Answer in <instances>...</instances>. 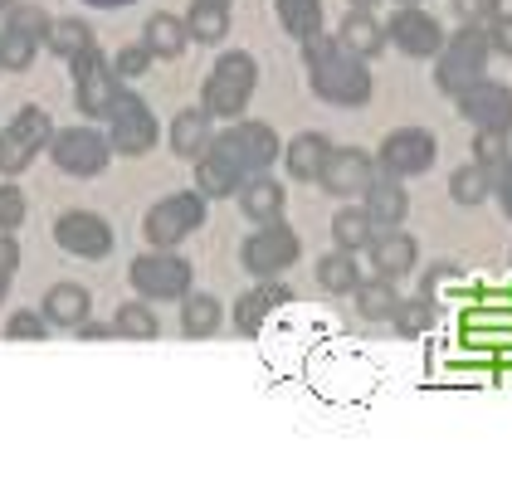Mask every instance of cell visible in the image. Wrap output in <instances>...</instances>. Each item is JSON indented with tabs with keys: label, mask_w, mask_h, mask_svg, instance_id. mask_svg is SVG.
Wrapping results in <instances>:
<instances>
[{
	"label": "cell",
	"mask_w": 512,
	"mask_h": 497,
	"mask_svg": "<svg viewBox=\"0 0 512 497\" xmlns=\"http://www.w3.org/2000/svg\"><path fill=\"white\" fill-rule=\"evenodd\" d=\"M308 74H313V93L322 98V103L361 108V103L371 98V69H366V59L347 54L342 44H337V49H327L322 59H313V64H308Z\"/></svg>",
	"instance_id": "1"
},
{
	"label": "cell",
	"mask_w": 512,
	"mask_h": 497,
	"mask_svg": "<svg viewBox=\"0 0 512 497\" xmlns=\"http://www.w3.org/2000/svg\"><path fill=\"white\" fill-rule=\"evenodd\" d=\"M254 83H259V64L249 54H220V64L205 78V113L210 117H244L249 98H254Z\"/></svg>",
	"instance_id": "2"
},
{
	"label": "cell",
	"mask_w": 512,
	"mask_h": 497,
	"mask_svg": "<svg viewBox=\"0 0 512 497\" xmlns=\"http://www.w3.org/2000/svg\"><path fill=\"white\" fill-rule=\"evenodd\" d=\"M488 35L483 30H473V25H464L454 39H444L439 44V54H434V83L454 98V93H464L469 83H478L483 78V69H488Z\"/></svg>",
	"instance_id": "3"
},
{
	"label": "cell",
	"mask_w": 512,
	"mask_h": 497,
	"mask_svg": "<svg viewBox=\"0 0 512 497\" xmlns=\"http://www.w3.org/2000/svg\"><path fill=\"white\" fill-rule=\"evenodd\" d=\"M210 147L230 156L244 181H249V176H264L278 156H283L274 127H264V122H235V127H225L220 137H210Z\"/></svg>",
	"instance_id": "4"
},
{
	"label": "cell",
	"mask_w": 512,
	"mask_h": 497,
	"mask_svg": "<svg viewBox=\"0 0 512 497\" xmlns=\"http://www.w3.org/2000/svg\"><path fill=\"white\" fill-rule=\"evenodd\" d=\"M205 225V195L200 191H176L157 200L152 210H147V220H142V230L147 239L157 244V249H176L181 239H191V234Z\"/></svg>",
	"instance_id": "5"
},
{
	"label": "cell",
	"mask_w": 512,
	"mask_h": 497,
	"mask_svg": "<svg viewBox=\"0 0 512 497\" xmlns=\"http://www.w3.org/2000/svg\"><path fill=\"white\" fill-rule=\"evenodd\" d=\"M49 137H54V122H49V113L44 108H20V113L10 117V127L0 132V171L5 176H20L35 156L49 147Z\"/></svg>",
	"instance_id": "6"
},
{
	"label": "cell",
	"mask_w": 512,
	"mask_h": 497,
	"mask_svg": "<svg viewBox=\"0 0 512 497\" xmlns=\"http://www.w3.org/2000/svg\"><path fill=\"white\" fill-rule=\"evenodd\" d=\"M132 288L147 298V303H171V298H186L191 293V264L171 249H152L142 259H132Z\"/></svg>",
	"instance_id": "7"
},
{
	"label": "cell",
	"mask_w": 512,
	"mask_h": 497,
	"mask_svg": "<svg viewBox=\"0 0 512 497\" xmlns=\"http://www.w3.org/2000/svg\"><path fill=\"white\" fill-rule=\"evenodd\" d=\"M298 254H303V244H298V234L288 230L283 220L259 225V234H249L244 249H239V259H244V268H249L254 278H278L283 268L298 264Z\"/></svg>",
	"instance_id": "8"
},
{
	"label": "cell",
	"mask_w": 512,
	"mask_h": 497,
	"mask_svg": "<svg viewBox=\"0 0 512 497\" xmlns=\"http://www.w3.org/2000/svg\"><path fill=\"white\" fill-rule=\"evenodd\" d=\"M108 122H113V137H108L113 152L142 156L157 147V117H152V108H147L137 93L118 88V98H113V108H108Z\"/></svg>",
	"instance_id": "9"
},
{
	"label": "cell",
	"mask_w": 512,
	"mask_h": 497,
	"mask_svg": "<svg viewBox=\"0 0 512 497\" xmlns=\"http://www.w3.org/2000/svg\"><path fill=\"white\" fill-rule=\"evenodd\" d=\"M49 156H54V166L64 171V176H98L103 166H108V137L103 132H93V127H69V132H54L49 137Z\"/></svg>",
	"instance_id": "10"
},
{
	"label": "cell",
	"mask_w": 512,
	"mask_h": 497,
	"mask_svg": "<svg viewBox=\"0 0 512 497\" xmlns=\"http://www.w3.org/2000/svg\"><path fill=\"white\" fill-rule=\"evenodd\" d=\"M69 64H74V98H79V113L83 117H108L113 98H118V74H113V64L98 54V44L83 49L79 59H69Z\"/></svg>",
	"instance_id": "11"
},
{
	"label": "cell",
	"mask_w": 512,
	"mask_h": 497,
	"mask_svg": "<svg viewBox=\"0 0 512 497\" xmlns=\"http://www.w3.org/2000/svg\"><path fill=\"white\" fill-rule=\"evenodd\" d=\"M54 239H59V249L74 254V259H108V254H113V225H108L103 215H93V210L59 215V220H54Z\"/></svg>",
	"instance_id": "12"
},
{
	"label": "cell",
	"mask_w": 512,
	"mask_h": 497,
	"mask_svg": "<svg viewBox=\"0 0 512 497\" xmlns=\"http://www.w3.org/2000/svg\"><path fill=\"white\" fill-rule=\"evenodd\" d=\"M454 103L478 132H512V88H503V83L478 78L464 93H454Z\"/></svg>",
	"instance_id": "13"
},
{
	"label": "cell",
	"mask_w": 512,
	"mask_h": 497,
	"mask_svg": "<svg viewBox=\"0 0 512 497\" xmlns=\"http://www.w3.org/2000/svg\"><path fill=\"white\" fill-rule=\"evenodd\" d=\"M434 137L425 132V127H400V132H391L386 142H381V152H376V161L386 166V176H425L434 166Z\"/></svg>",
	"instance_id": "14"
},
{
	"label": "cell",
	"mask_w": 512,
	"mask_h": 497,
	"mask_svg": "<svg viewBox=\"0 0 512 497\" xmlns=\"http://www.w3.org/2000/svg\"><path fill=\"white\" fill-rule=\"evenodd\" d=\"M386 39H391L400 54H410V59H434L439 44H444V30H439V20H434L430 10L400 5L391 15V25H386Z\"/></svg>",
	"instance_id": "15"
},
{
	"label": "cell",
	"mask_w": 512,
	"mask_h": 497,
	"mask_svg": "<svg viewBox=\"0 0 512 497\" xmlns=\"http://www.w3.org/2000/svg\"><path fill=\"white\" fill-rule=\"evenodd\" d=\"M317 181L327 186V195H366V186L376 181V156L361 147H332Z\"/></svg>",
	"instance_id": "16"
},
{
	"label": "cell",
	"mask_w": 512,
	"mask_h": 497,
	"mask_svg": "<svg viewBox=\"0 0 512 497\" xmlns=\"http://www.w3.org/2000/svg\"><path fill=\"white\" fill-rule=\"evenodd\" d=\"M371 264H376V273L381 278H405L410 268H415V259H420V249H415V239L400 230V225H381V230L371 234Z\"/></svg>",
	"instance_id": "17"
},
{
	"label": "cell",
	"mask_w": 512,
	"mask_h": 497,
	"mask_svg": "<svg viewBox=\"0 0 512 497\" xmlns=\"http://www.w3.org/2000/svg\"><path fill=\"white\" fill-rule=\"evenodd\" d=\"M288 298H293V293H288L283 283H274V278H259V288H254V293H244V298L235 303V332H239V337H254V332L269 322V312H274V307H283Z\"/></svg>",
	"instance_id": "18"
},
{
	"label": "cell",
	"mask_w": 512,
	"mask_h": 497,
	"mask_svg": "<svg viewBox=\"0 0 512 497\" xmlns=\"http://www.w3.org/2000/svg\"><path fill=\"white\" fill-rule=\"evenodd\" d=\"M44 322L49 327H79V322H88V312H93V298H88V288H79V283H54L49 293H44Z\"/></svg>",
	"instance_id": "19"
},
{
	"label": "cell",
	"mask_w": 512,
	"mask_h": 497,
	"mask_svg": "<svg viewBox=\"0 0 512 497\" xmlns=\"http://www.w3.org/2000/svg\"><path fill=\"white\" fill-rule=\"evenodd\" d=\"M327 156H332V142H327L322 132H298V137L283 147V166H288L293 181H317L322 166H327Z\"/></svg>",
	"instance_id": "20"
},
{
	"label": "cell",
	"mask_w": 512,
	"mask_h": 497,
	"mask_svg": "<svg viewBox=\"0 0 512 497\" xmlns=\"http://www.w3.org/2000/svg\"><path fill=\"white\" fill-rule=\"evenodd\" d=\"M337 44L356 54V59H376L381 49H386V25L371 15V10H352L347 20H342V30H337Z\"/></svg>",
	"instance_id": "21"
},
{
	"label": "cell",
	"mask_w": 512,
	"mask_h": 497,
	"mask_svg": "<svg viewBox=\"0 0 512 497\" xmlns=\"http://www.w3.org/2000/svg\"><path fill=\"white\" fill-rule=\"evenodd\" d=\"M239 186H244V176H239V166L225 152L205 147V152L196 156V191L200 195H235Z\"/></svg>",
	"instance_id": "22"
},
{
	"label": "cell",
	"mask_w": 512,
	"mask_h": 497,
	"mask_svg": "<svg viewBox=\"0 0 512 497\" xmlns=\"http://www.w3.org/2000/svg\"><path fill=\"white\" fill-rule=\"evenodd\" d=\"M366 215H371V225L381 230V225H400L405 215H410V195H405V186L400 181H371L366 186V205H361Z\"/></svg>",
	"instance_id": "23"
},
{
	"label": "cell",
	"mask_w": 512,
	"mask_h": 497,
	"mask_svg": "<svg viewBox=\"0 0 512 497\" xmlns=\"http://www.w3.org/2000/svg\"><path fill=\"white\" fill-rule=\"evenodd\" d=\"M283 186L278 181H269V176H249L244 186H239V210L249 215V220H259V225H269V220H278L283 215Z\"/></svg>",
	"instance_id": "24"
},
{
	"label": "cell",
	"mask_w": 512,
	"mask_h": 497,
	"mask_svg": "<svg viewBox=\"0 0 512 497\" xmlns=\"http://www.w3.org/2000/svg\"><path fill=\"white\" fill-rule=\"evenodd\" d=\"M210 113L205 108H186V113H176V122H171V152L186 156V161H196L205 147H210Z\"/></svg>",
	"instance_id": "25"
},
{
	"label": "cell",
	"mask_w": 512,
	"mask_h": 497,
	"mask_svg": "<svg viewBox=\"0 0 512 497\" xmlns=\"http://www.w3.org/2000/svg\"><path fill=\"white\" fill-rule=\"evenodd\" d=\"M356 293V312L366 317V322H391V312H395V303H400V293H395V278H361L352 288Z\"/></svg>",
	"instance_id": "26"
},
{
	"label": "cell",
	"mask_w": 512,
	"mask_h": 497,
	"mask_svg": "<svg viewBox=\"0 0 512 497\" xmlns=\"http://www.w3.org/2000/svg\"><path fill=\"white\" fill-rule=\"evenodd\" d=\"M147 49H152V59H176V54H186V20H176V15H152L147 20V39H142Z\"/></svg>",
	"instance_id": "27"
},
{
	"label": "cell",
	"mask_w": 512,
	"mask_h": 497,
	"mask_svg": "<svg viewBox=\"0 0 512 497\" xmlns=\"http://www.w3.org/2000/svg\"><path fill=\"white\" fill-rule=\"evenodd\" d=\"M356 283H361L356 254L332 249V254H322V259H317V288H322V293H352Z\"/></svg>",
	"instance_id": "28"
},
{
	"label": "cell",
	"mask_w": 512,
	"mask_h": 497,
	"mask_svg": "<svg viewBox=\"0 0 512 497\" xmlns=\"http://www.w3.org/2000/svg\"><path fill=\"white\" fill-rule=\"evenodd\" d=\"M220 322H225V307H220V298H210V293H191L186 307H181V332L186 337H215Z\"/></svg>",
	"instance_id": "29"
},
{
	"label": "cell",
	"mask_w": 512,
	"mask_h": 497,
	"mask_svg": "<svg viewBox=\"0 0 512 497\" xmlns=\"http://www.w3.org/2000/svg\"><path fill=\"white\" fill-rule=\"evenodd\" d=\"M186 35L200 39V44H220V39L230 35V10H225V5H205V0H196L191 15H186Z\"/></svg>",
	"instance_id": "30"
},
{
	"label": "cell",
	"mask_w": 512,
	"mask_h": 497,
	"mask_svg": "<svg viewBox=\"0 0 512 497\" xmlns=\"http://www.w3.org/2000/svg\"><path fill=\"white\" fill-rule=\"evenodd\" d=\"M49 54H59V59H79L83 49H93V30L83 25V20H49Z\"/></svg>",
	"instance_id": "31"
},
{
	"label": "cell",
	"mask_w": 512,
	"mask_h": 497,
	"mask_svg": "<svg viewBox=\"0 0 512 497\" xmlns=\"http://www.w3.org/2000/svg\"><path fill=\"white\" fill-rule=\"evenodd\" d=\"M278 20L293 39H313L322 30V0H274Z\"/></svg>",
	"instance_id": "32"
},
{
	"label": "cell",
	"mask_w": 512,
	"mask_h": 497,
	"mask_svg": "<svg viewBox=\"0 0 512 497\" xmlns=\"http://www.w3.org/2000/svg\"><path fill=\"white\" fill-rule=\"evenodd\" d=\"M449 195H454L459 205H478V200H488V195H493V171H488V166H478V161L459 166V171L449 176Z\"/></svg>",
	"instance_id": "33"
},
{
	"label": "cell",
	"mask_w": 512,
	"mask_h": 497,
	"mask_svg": "<svg viewBox=\"0 0 512 497\" xmlns=\"http://www.w3.org/2000/svg\"><path fill=\"white\" fill-rule=\"evenodd\" d=\"M371 215L366 210H337V220H332V239H337V249H347V254H361L366 244H371Z\"/></svg>",
	"instance_id": "34"
},
{
	"label": "cell",
	"mask_w": 512,
	"mask_h": 497,
	"mask_svg": "<svg viewBox=\"0 0 512 497\" xmlns=\"http://www.w3.org/2000/svg\"><path fill=\"white\" fill-rule=\"evenodd\" d=\"M113 332H118V337H132V342H152L161 332V322L147 303H122L118 317H113Z\"/></svg>",
	"instance_id": "35"
},
{
	"label": "cell",
	"mask_w": 512,
	"mask_h": 497,
	"mask_svg": "<svg viewBox=\"0 0 512 497\" xmlns=\"http://www.w3.org/2000/svg\"><path fill=\"white\" fill-rule=\"evenodd\" d=\"M430 322H434V298H400L391 312V327L400 332V337H420V332H430Z\"/></svg>",
	"instance_id": "36"
},
{
	"label": "cell",
	"mask_w": 512,
	"mask_h": 497,
	"mask_svg": "<svg viewBox=\"0 0 512 497\" xmlns=\"http://www.w3.org/2000/svg\"><path fill=\"white\" fill-rule=\"evenodd\" d=\"M5 15H10V20H5V30H15V35L35 39V44L49 35V15H44L40 5H20V0H15V5H10Z\"/></svg>",
	"instance_id": "37"
},
{
	"label": "cell",
	"mask_w": 512,
	"mask_h": 497,
	"mask_svg": "<svg viewBox=\"0 0 512 497\" xmlns=\"http://www.w3.org/2000/svg\"><path fill=\"white\" fill-rule=\"evenodd\" d=\"M35 39L15 35V30H0V69H10V74H20V69H30L35 64Z\"/></svg>",
	"instance_id": "38"
},
{
	"label": "cell",
	"mask_w": 512,
	"mask_h": 497,
	"mask_svg": "<svg viewBox=\"0 0 512 497\" xmlns=\"http://www.w3.org/2000/svg\"><path fill=\"white\" fill-rule=\"evenodd\" d=\"M508 156H512L508 132H478V137H473V161H478V166L493 171V166H503Z\"/></svg>",
	"instance_id": "39"
},
{
	"label": "cell",
	"mask_w": 512,
	"mask_h": 497,
	"mask_svg": "<svg viewBox=\"0 0 512 497\" xmlns=\"http://www.w3.org/2000/svg\"><path fill=\"white\" fill-rule=\"evenodd\" d=\"M44 332H49L44 312H15V317L5 322V337H10V342H44Z\"/></svg>",
	"instance_id": "40"
},
{
	"label": "cell",
	"mask_w": 512,
	"mask_h": 497,
	"mask_svg": "<svg viewBox=\"0 0 512 497\" xmlns=\"http://www.w3.org/2000/svg\"><path fill=\"white\" fill-rule=\"evenodd\" d=\"M152 69V49L147 44H127V49H118V59H113V74L118 78H142Z\"/></svg>",
	"instance_id": "41"
},
{
	"label": "cell",
	"mask_w": 512,
	"mask_h": 497,
	"mask_svg": "<svg viewBox=\"0 0 512 497\" xmlns=\"http://www.w3.org/2000/svg\"><path fill=\"white\" fill-rule=\"evenodd\" d=\"M25 225V191L20 186H0V230L15 234Z\"/></svg>",
	"instance_id": "42"
},
{
	"label": "cell",
	"mask_w": 512,
	"mask_h": 497,
	"mask_svg": "<svg viewBox=\"0 0 512 497\" xmlns=\"http://www.w3.org/2000/svg\"><path fill=\"white\" fill-rule=\"evenodd\" d=\"M454 15L473 25V30H483L493 15H503V0H454Z\"/></svg>",
	"instance_id": "43"
},
{
	"label": "cell",
	"mask_w": 512,
	"mask_h": 497,
	"mask_svg": "<svg viewBox=\"0 0 512 497\" xmlns=\"http://www.w3.org/2000/svg\"><path fill=\"white\" fill-rule=\"evenodd\" d=\"M483 35H488V49H493V54L512 59V15H493Z\"/></svg>",
	"instance_id": "44"
},
{
	"label": "cell",
	"mask_w": 512,
	"mask_h": 497,
	"mask_svg": "<svg viewBox=\"0 0 512 497\" xmlns=\"http://www.w3.org/2000/svg\"><path fill=\"white\" fill-rule=\"evenodd\" d=\"M493 195H498V205H503V215L512 220V156L503 166H493Z\"/></svg>",
	"instance_id": "45"
},
{
	"label": "cell",
	"mask_w": 512,
	"mask_h": 497,
	"mask_svg": "<svg viewBox=\"0 0 512 497\" xmlns=\"http://www.w3.org/2000/svg\"><path fill=\"white\" fill-rule=\"evenodd\" d=\"M20 268V244H15V234L0 230V273H15Z\"/></svg>",
	"instance_id": "46"
},
{
	"label": "cell",
	"mask_w": 512,
	"mask_h": 497,
	"mask_svg": "<svg viewBox=\"0 0 512 497\" xmlns=\"http://www.w3.org/2000/svg\"><path fill=\"white\" fill-rule=\"evenodd\" d=\"M74 332H79V337H88V342H103V337H113V322H79Z\"/></svg>",
	"instance_id": "47"
},
{
	"label": "cell",
	"mask_w": 512,
	"mask_h": 497,
	"mask_svg": "<svg viewBox=\"0 0 512 497\" xmlns=\"http://www.w3.org/2000/svg\"><path fill=\"white\" fill-rule=\"evenodd\" d=\"M88 5H98V10H118V5H132V0H88Z\"/></svg>",
	"instance_id": "48"
},
{
	"label": "cell",
	"mask_w": 512,
	"mask_h": 497,
	"mask_svg": "<svg viewBox=\"0 0 512 497\" xmlns=\"http://www.w3.org/2000/svg\"><path fill=\"white\" fill-rule=\"evenodd\" d=\"M381 0H352V10H376Z\"/></svg>",
	"instance_id": "49"
},
{
	"label": "cell",
	"mask_w": 512,
	"mask_h": 497,
	"mask_svg": "<svg viewBox=\"0 0 512 497\" xmlns=\"http://www.w3.org/2000/svg\"><path fill=\"white\" fill-rule=\"evenodd\" d=\"M5 288H10V273H0V303H5Z\"/></svg>",
	"instance_id": "50"
},
{
	"label": "cell",
	"mask_w": 512,
	"mask_h": 497,
	"mask_svg": "<svg viewBox=\"0 0 512 497\" xmlns=\"http://www.w3.org/2000/svg\"><path fill=\"white\" fill-rule=\"evenodd\" d=\"M205 5H225V10H230V0H205Z\"/></svg>",
	"instance_id": "51"
},
{
	"label": "cell",
	"mask_w": 512,
	"mask_h": 497,
	"mask_svg": "<svg viewBox=\"0 0 512 497\" xmlns=\"http://www.w3.org/2000/svg\"><path fill=\"white\" fill-rule=\"evenodd\" d=\"M10 5H15V0H0V10H10Z\"/></svg>",
	"instance_id": "52"
},
{
	"label": "cell",
	"mask_w": 512,
	"mask_h": 497,
	"mask_svg": "<svg viewBox=\"0 0 512 497\" xmlns=\"http://www.w3.org/2000/svg\"><path fill=\"white\" fill-rule=\"evenodd\" d=\"M405 5H415V0H405Z\"/></svg>",
	"instance_id": "53"
}]
</instances>
